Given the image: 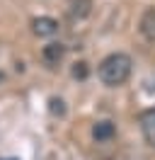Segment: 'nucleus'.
<instances>
[{"label": "nucleus", "instance_id": "1", "mask_svg": "<svg viewBox=\"0 0 155 160\" xmlns=\"http://www.w3.org/2000/svg\"><path fill=\"white\" fill-rule=\"evenodd\" d=\"M131 70H133L131 56L116 51V53H109L107 58H102V63L97 66V75L107 88H119L131 78Z\"/></svg>", "mask_w": 155, "mask_h": 160}, {"label": "nucleus", "instance_id": "2", "mask_svg": "<svg viewBox=\"0 0 155 160\" xmlns=\"http://www.w3.org/2000/svg\"><path fill=\"white\" fill-rule=\"evenodd\" d=\"M63 58H66V46L61 41H51V44H46L41 49V61L46 63L48 68H58L63 63Z\"/></svg>", "mask_w": 155, "mask_h": 160}, {"label": "nucleus", "instance_id": "3", "mask_svg": "<svg viewBox=\"0 0 155 160\" xmlns=\"http://www.w3.org/2000/svg\"><path fill=\"white\" fill-rule=\"evenodd\" d=\"M32 32L41 39L53 37V34H58V22L53 17H37V20H32Z\"/></svg>", "mask_w": 155, "mask_h": 160}, {"label": "nucleus", "instance_id": "4", "mask_svg": "<svg viewBox=\"0 0 155 160\" xmlns=\"http://www.w3.org/2000/svg\"><path fill=\"white\" fill-rule=\"evenodd\" d=\"M138 32L143 34V39L155 41V8H148V10L141 15V20H138Z\"/></svg>", "mask_w": 155, "mask_h": 160}, {"label": "nucleus", "instance_id": "5", "mask_svg": "<svg viewBox=\"0 0 155 160\" xmlns=\"http://www.w3.org/2000/svg\"><path fill=\"white\" fill-rule=\"evenodd\" d=\"M141 131H143L145 143H150L155 148V107L153 109H145L141 114Z\"/></svg>", "mask_w": 155, "mask_h": 160}, {"label": "nucleus", "instance_id": "6", "mask_svg": "<svg viewBox=\"0 0 155 160\" xmlns=\"http://www.w3.org/2000/svg\"><path fill=\"white\" fill-rule=\"evenodd\" d=\"M116 136V126H114V121H97L95 126H92V138L99 141V143H107V141H112Z\"/></svg>", "mask_w": 155, "mask_h": 160}, {"label": "nucleus", "instance_id": "7", "mask_svg": "<svg viewBox=\"0 0 155 160\" xmlns=\"http://www.w3.org/2000/svg\"><path fill=\"white\" fill-rule=\"evenodd\" d=\"M90 12H92V0H70L68 2V15H70V20H85L90 17Z\"/></svg>", "mask_w": 155, "mask_h": 160}, {"label": "nucleus", "instance_id": "8", "mask_svg": "<svg viewBox=\"0 0 155 160\" xmlns=\"http://www.w3.org/2000/svg\"><path fill=\"white\" fill-rule=\"evenodd\" d=\"M90 75V68H87L85 61H80V63H73V78L75 80H85Z\"/></svg>", "mask_w": 155, "mask_h": 160}, {"label": "nucleus", "instance_id": "9", "mask_svg": "<svg viewBox=\"0 0 155 160\" xmlns=\"http://www.w3.org/2000/svg\"><path fill=\"white\" fill-rule=\"evenodd\" d=\"M48 104H51V114H58V117H63V114H66V107H63V100H56V97H53V100L48 102Z\"/></svg>", "mask_w": 155, "mask_h": 160}, {"label": "nucleus", "instance_id": "10", "mask_svg": "<svg viewBox=\"0 0 155 160\" xmlns=\"http://www.w3.org/2000/svg\"><path fill=\"white\" fill-rule=\"evenodd\" d=\"M8 160H17V158H8Z\"/></svg>", "mask_w": 155, "mask_h": 160}]
</instances>
